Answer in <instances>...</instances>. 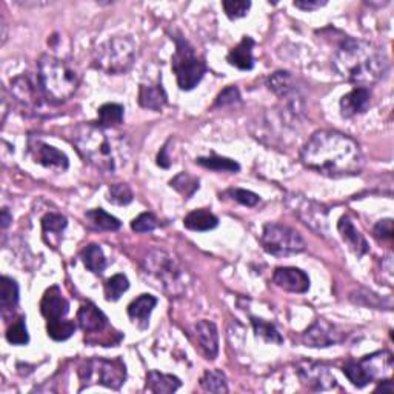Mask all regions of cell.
Segmentation results:
<instances>
[{"instance_id":"obj_1","label":"cell","mask_w":394,"mask_h":394,"mask_svg":"<svg viewBox=\"0 0 394 394\" xmlns=\"http://www.w3.org/2000/svg\"><path fill=\"white\" fill-rule=\"evenodd\" d=\"M300 160L307 168L334 179L356 176L363 168L359 143L334 130H320L311 136L300 151Z\"/></svg>"},{"instance_id":"obj_2","label":"cell","mask_w":394,"mask_h":394,"mask_svg":"<svg viewBox=\"0 0 394 394\" xmlns=\"http://www.w3.org/2000/svg\"><path fill=\"white\" fill-rule=\"evenodd\" d=\"M333 65L339 76L361 88L378 84L390 70L388 58L373 43L346 38L334 53Z\"/></svg>"},{"instance_id":"obj_3","label":"cell","mask_w":394,"mask_h":394,"mask_svg":"<svg viewBox=\"0 0 394 394\" xmlns=\"http://www.w3.org/2000/svg\"><path fill=\"white\" fill-rule=\"evenodd\" d=\"M72 143L89 165L106 174H116L125 167L130 145L122 134H113L97 124H84L76 128Z\"/></svg>"},{"instance_id":"obj_4","label":"cell","mask_w":394,"mask_h":394,"mask_svg":"<svg viewBox=\"0 0 394 394\" xmlns=\"http://www.w3.org/2000/svg\"><path fill=\"white\" fill-rule=\"evenodd\" d=\"M142 268L145 276L167 295L182 296L187 291L188 273L171 253L162 248H151L143 256Z\"/></svg>"},{"instance_id":"obj_5","label":"cell","mask_w":394,"mask_h":394,"mask_svg":"<svg viewBox=\"0 0 394 394\" xmlns=\"http://www.w3.org/2000/svg\"><path fill=\"white\" fill-rule=\"evenodd\" d=\"M38 70L40 88L50 102L62 104L75 96L80 84V76L68 62L47 54L39 59Z\"/></svg>"},{"instance_id":"obj_6","label":"cell","mask_w":394,"mask_h":394,"mask_svg":"<svg viewBox=\"0 0 394 394\" xmlns=\"http://www.w3.org/2000/svg\"><path fill=\"white\" fill-rule=\"evenodd\" d=\"M171 39L176 42V51L171 58V68L176 75L177 85L183 91H190L199 85L207 72L205 62L200 59L192 45L182 38L180 34H174Z\"/></svg>"},{"instance_id":"obj_7","label":"cell","mask_w":394,"mask_h":394,"mask_svg":"<svg viewBox=\"0 0 394 394\" xmlns=\"http://www.w3.org/2000/svg\"><path fill=\"white\" fill-rule=\"evenodd\" d=\"M394 368L393 354L387 350L365 356L357 362H348L344 366V374L354 387L363 388L371 382L385 381L391 378Z\"/></svg>"},{"instance_id":"obj_8","label":"cell","mask_w":394,"mask_h":394,"mask_svg":"<svg viewBox=\"0 0 394 394\" xmlns=\"http://www.w3.org/2000/svg\"><path fill=\"white\" fill-rule=\"evenodd\" d=\"M136 45L130 38H113L100 45L94 54V67L106 75H124L131 68Z\"/></svg>"},{"instance_id":"obj_9","label":"cell","mask_w":394,"mask_h":394,"mask_svg":"<svg viewBox=\"0 0 394 394\" xmlns=\"http://www.w3.org/2000/svg\"><path fill=\"white\" fill-rule=\"evenodd\" d=\"M261 243L265 251L278 258H287V256H295L307 250L304 237L292 228L280 224L265 225Z\"/></svg>"},{"instance_id":"obj_10","label":"cell","mask_w":394,"mask_h":394,"mask_svg":"<svg viewBox=\"0 0 394 394\" xmlns=\"http://www.w3.org/2000/svg\"><path fill=\"white\" fill-rule=\"evenodd\" d=\"M79 376L87 387L97 383L108 388L119 390L126 379V370L121 359H91L80 366Z\"/></svg>"},{"instance_id":"obj_11","label":"cell","mask_w":394,"mask_h":394,"mask_svg":"<svg viewBox=\"0 0 394 394\" xmlns=\"http://www.w3.org/2000/svg\"><path fill=\"white\" fill-rule=\"evenodd\" d=\"M268 88L276 94L292 116H297L304 109V97L296 87V79L288 71H278L268 77Z\"/></svg>"},{"instance_id":"obj_12","label":"cell","mask_w":394,"mask_h":394,"mask_svg":"<svg viewBox=\"0 0 394 394\" xmlns=\"http://www.w3.org/2000/svg\"><path fill=\"white\" fill-rule=\"evenodd\" d=\"M296 373L304 387L314 391H328L336 388L337 381L334 374L325 363L304 361L296 366Z\"/></svg>"},{"instance_id":"obj_13","label":"cell","mask_w":394,"mask_h":394,"mask_svg":"<svg viewBox=\"0 0 394 394\" xmlns=\"http://www.w3.org/2000/svg\"><path fill=\"white\" fill-rule=\"evenodd\" d=\"M345 341V334L339 327L329 324L325 319H317L308 327L302 336V342L311 348H327Z\"/></svg>"},{"instance_id":"obj_14","label":"cell","mask_w":394,"mask_h":394,"mask_svg":"<svg viewBox=\"0 0 394 394\" xmlns=\"http://www.w3.org/2000/svg\"><path fill=\"white\" fill-rule=\"evenodd\" d=\"M11 94L16 97L19 104L25 108H30L33 111H40L45 105V94L38 80L35 84L34 79L28 75H21L11 80Z\"/></svg>"},{"instance_id":"obj_15","label":"cell","mask_w":394,"mask_h":394,"mask_svg":"<svg viewBox=\"0 0 394 394\" xmlns=\"http://www.w3.org/2000/svg\"><path fill=\"white\" fill-rule=\"evenodd\" d=\"M28 148L34 162L43 165V167L58 170V171H65L70 167V160L67 158V154L58 150L56 146H51L42 141L31 139L28 143Z\"/></svg>"},{"instance_id":"obj_16","label":"cell","mask_w":394,"mask_h":394,"mask_svg":"<svg viewBox=\"0 0 394 394\" xmlns=\"http://www.w3.org/2000/svg\"><path fill=\"white\" fill-rule=\"evenodd\" d=\"M273 282L282 290L290 292H307L310 290V278L295 267H279L273 274Z\"/></svg>"},{"instance_id":"obj_17","label":"cell","mask_w":394,"mask_h":394,"mask_svg":"<svg viewBox=\"0 0 394 394\" xmlns=\"http://www.w3.org/2000/svg\"><path fill=\"white\" fill-rule=\"evenodd\" d=\"M40 311L43 317L47 319V322L65 319L70 311V304L68 300L62 296V291L59 290V287H51L45 291L40 302Z\"/></svg>"},{"instance_id":"obj_18","label":"cell","mask_w":394,"mask_h":394,"mask_svg":"<svg viewBox=\"0 0 394 394\" xmlns=\"http://www.w3.org/2000/svg\"><path fill=\"white\" fill-rule=\"evenodd\" d=\"M371 104V93L368 88L356 87L350 93L341 99V114L345 119H351L363 114Z\"/></svg>"},{"instance_id":"obj_19","label":"cell","mask_w":394,"mask_h":394,"mask_svg":"<svg viewBox=\"0 0 394 394\" xmlns=\"http://www.w3.org/2000/svg\"><path fill=\"white\" fill-rule=\"evenodd\" d=\"M195 334L200 351L205 354L207 359H216L219 353V334L216 325L209 320H199L195 327Z\"/></svg>"},{"instance_id":"obj_20","label":"cell","mask_w":394,"mask_h":394,"mask_svg":"<svg viewBox=\"0 0 394 394\" xmlns=\"http://www.w3.org/2000/svg\"><path fill=\"white\" fill-rule=\"evenodd\" d=\"M337 230H339V234H341V237L344 239V242L348 245V248H350L356 256L362 258L363 254L368 253V243H366L362 233L354 226L350 217L342 216L341 219H339Z\"/></svg>"},{"instance_id":"obj_21","label":"cell","mask_w":394,"mask_h":394,"mask_svg":"<svg viewBox=\"0 0 394 394\" xmlns=\"http://www.w3.org/2000/svg\"><path fill=\"white\" fill-rule=\"evenodd\" d=\"M77 322H79V327L84 329L85 333H91V334L102 333L108 327L106 316L94 304H89V302L80 307L77 313Z\"/></svg>"},{"instance_id":"obj_22","label":"cell","mask_w":394,"mask_h":394,"mask_svg":"<svg viewBox=\"0 0 394 394\" xmlns=\"http://www.w3.org/2000/svg\"><path fill=\"white\" fill-rule=\"evenodd\" d=\"M158 305V299L151 295H141L128 305V316L139 328H146L150 324V316L154 307Z\"/></svg>"},{"instance_id":"obj_23","label":"cell","mask_w":394,"mask_h":394,"mask_svg":"<svg viewBox=\"0 0 394 394\" xmlns=\"http://www.w3.org/2000/svg\"><path fill=\"white\" fill-rule=\"evenodd\" d=\"M254 40L248 35L241 40V43L237 45L236 48L230 51V54L226 56V60L230 65L239 68L242 71H250L254 67V58H253V48H254Z\"/></svg>"},{"instance_id":"obj_24","label":"cell","mask_w":394,"mask_h":394,"mask_svg":"<svg viewBox=\"0 0 394 394\" xmlns=\"http://www.w3.org/2000/svg\"><path fill=\"white\" fill-rule=\"evenodd\" d=\"M167 99L162 84H142L139 88V104L142 108L160 111L167 105Z\"/></svg>"},{"instance_id":"obj_25","label":"cell","mask_w":394,"mask_h":394,"mask_svg":"<svg viewBox=\"0 0 394 394\" xmlns=\"http://www.w3.org/2000/svg\"><path fill=\"white\" fill-rule=\"evenodd\" d=\"M180 379L173 374L151 370L146 374V390L155 394H171L180 388Z\"/></svg>"},{"instance_id":"obj_26","label":"cell","mask_w":394,"mask_h":394,"mask_svg":"<svg viewBox=\"0 0 394 394\" xmlns=\"http://www.w3.org/2000/svg\"><path fill=\"white\" fill-rule=\"evenodd\" d=\"M17 304H19V285L17 282L8 276L0 279V308H2L4 317L8 313H13Z\"/></svg>"},{"instance_id":"obj_27","label":"cell","mask_w":394,"mask_h":394,"mask_svg":"<svg viewBox=\"0 0 394 394\" xmlns=\"http://www.w3.org/2000/svg\"><path fill=\"white\" fill-rule=\"evenodd\" d=\"M183 225L191 231H209L219 225V219L208 209H195L183 219Z\"/></svg>"},{"instance_id":"obj_28","label":"cell","mask_w":394,"mask_h":394,"mask_svg":"<svg viewBox=\"0 0 394 394\" xmlns=\"http://www.w3.org/2000/svg\"><path fill=\"white\" fill-rule=\"evenodd\" d=\"M295 213H297L304 224L314 228L317 231H322V225L325 224V212L319 205L304 200V204L295 207Z\"/></svg>"},{"instance_id":"obj_29","label":"cell","mask_w":394,"mask_h":394,"mask_svg":"<svg viewBox=\"0 0 394 394\" xmlns=\"http://www.w3.org/2000/svg\"><path fill=\"white\" fill-rule=\"evenodd\" d=\"M85 217L91 226L102 231H117L122 225L117 217L108 214L102 208L89 209V212H87Z\"/></svg>"},{"instance_id":"obj_30","label":"cell","mask_w":394,"mask_h":394,"mask_svg":"<svg viewBox=\"0 0 394 394\" xmlns=\"http://www.w3.org/2000/svg\"><path fill=\"white\" fill-rule=\"evenodd\" d=\"M80 258H82V262H84L85 267L94 274H102L105 267H106L105 254H104L102 248H100V246L96 245V243L88 245L87 248L82 251Z\"/></svg>"},{"instance_id":"obj_31","label":"cell","mask_w":394,"mask_h":394,"mask_svg":"<svg viewBox=\"0 0 394 394\" xmlns=\"http://www.w3.org/2000/svg\"><path fill=\"white\" fill-rule=\"evenodd\" d=\"M351 300L354 302V304L373 307L378 310H391L393 308L391 297H381L379 295H374L373 291H368V290H357L351 295Z\"/></svg>"},{"instance_id":"obj_32","label":"cell","mask_w":394,"mask_h":394,"mask_svg":"<svg viewBox=\"0 0 394 394\" xmlns=\"http://www.w3.org/2000/svg\"><path fill=\"white\" fill-rule=\"evenodd\" d=\"M124 106L119 104H105L97 111V125L104 128H111L124 121Z\"/></svg>"},{"instance_id":"obj_33","label":"cell","mask_w":394,"mask_h":394,"mask_svg":"<svg viewBox=\"0 0 394 394\" xmlns=\"http://www.w3.org/2000/svg\"><path fill=\"white\" fill-rule=\"evenodd\" d=\"M76 332V325L75 322L67 319H60V320H53V322H47V333L48 336L56 342H63L70 339Z\"/></svg>"},{"instance_id":"obj_34","label":"cell","mask_w":394,"mask_h":394,"mask_svg":"<svg viewBox=\"0 0 394 394\" xmlns=\"http://www.w3.org/2000/svg\"><path fill=\"white\" fill-rule=\"evenodd\" d=\"M200 167L213 170V171H225V173H237L241 170V165L236 160L221 158V155H212V158H199L196 160Z\"/></svg>"},{"instance_id":"obj_35","label":"cell","mask_w":394,"mask_h":394,"mask_svg":"<svg viewBox=\"0 0 394 394\" xmlns=\"http://www.w3.org/2000/svg\"><path fill=\"white\" fill-rule=\"evenodd\" d=\"M128 288H130V280L125 274H114L105 282V299L108 302H116Z\"/></svg>"},{"instance_id":"obj_36","label":"cell","mask_w":394,"mask_h":394,"mask_svg":"<svg viewBox=\"0 0 394 394\" xmlns=\"http://www.w3.org/2000/svg\"><path fill=\"white\" fill-rule=\"evenodd\" d=\"M251 322L254 327L256 336L262 337L265 342H271V344H278V345H280L283 342V337L278 332V328L274 327L271 322H267V320L258 319V317H253Z\"/></svg>"},{"instance_id":"obj_37","label":"cell","mask_w":394,"mask_h":394,"mask_svg":"<svg viewBox=\"0 0 394 394\" xmlns=\"http://www.w3.org/2000/svg\"><path fill=\"white\" fill-rule=\"evenodd\" d=\"M67 225H68V222H67L65 216H62L59 213H48L47 216L42 219V228H43L45 239H47L48 236L50 237L56 236L59 239L60 234L63 233V230L67 228Z\"/></svg>"},{"instance_id":"obj_38","label":"cell","mask_w":394,"mask_h":394,"mask_svg":"<svg viewBox=\"0 0 394 394\" xmlns=\"http://www.w3.org/2000/svg\"><path fill=\"white\" fill-rule=\"evenodd\" d=\"M171 188L176 190L183 197H191L199 190V179L190 176L188 173H180L170 182Z\"/></svg>"},{"instance_id":"obj_39","label":"cell","mask_w":394,"mask_h":394,"mask_svg":"<svg viewBox=\"0 0 394 394\" xmlns=\"http://www.w3.org/2000/svg\"><path fill=\"white\" fill-rule=\"evenodd\" d=\"M200 385L205 391L209 393H228L226 378L222 371L219 370H209L204 374V378L200 379Z\"/></svg>"},{"instance_id":"obj_40","label":"cell","mask_w":394,"mask_h":394,"mask_svg":"<svg viewBox=\"0 0 394 394\" xmlns=\"http://www.w3.org/2000/svg\"><path fill=\"white\" fill-rule=\"evenodd\" d=\"M6 341L11 345H26L30 342V334L26 329L25 317H19L6 329Z\"/></svg>"},{"instance_id":"obj_41","label":"cell","mask_w":394,"mask_h":394,"mask_svg":"<svg viewBox=\"0 0 394 394\" xmlns=\"http://www.w3.org/2000/svg\"><path fill=\"white\" fill-rule=\"evenodd\" d=\"M108 199L109 202L116 205H128L133 202V191L126 183H116V185L109 187Z\"/></svg>"},{"instance_id":"obj_42","label":"cell","mask_w":394,"mask_h":394,"mask_svg":"<svg viewBox=\"0 0 394 394\" xmlns=\"http://www.w3.org/2000/svg\"><path fill=\"white\" fill-rule=\"evenodd\" d=\"M222 6L225 10V14L230 17L231 21H236L248 14L251 2H246V0H225Z\"/></svg>"},{"instance_id":"obj_43","label":"cell","mask_w":394,"mask_h":394,"mask_svg":"<svg viewBox=\"0 0 394 394\" xmlns=\"http://www.w3.org/2000/svg\"><path fill=\"white\" fill-rule=\"evenodd\" d=\"M158 217L153 213H142L131 222V230L136 233H151L158 228Z\"/></svg>"},{"instance_id":"obj_44","label":"cell","mask_w":394,"mask_h":394,"mask_svg":"<svg viewBox=\"0 0 394 394\" xmlns=\"http://www.w3.org/2000/svg\"><path fill=\"white\" fill-rule=\"evenodd\" d=\"M242 102L239 89L236 87H226L221 94L216 99V106L217 108H226V106H236Z\"/></svg>"},{"instance_id":"obj_45","label":"cell","mask_w":394,"mask_h":394,"mask_svg":"<svg viewBox=\"0 0 394 394\" xmlns=\"http://www.w3.org/2000/svg\"><path fill=\"white\" fill-rule=\"evenodd\" d=\"M230 195L233 196V199L236 200V202H239L245 207H254V205H258L259 204V200L261 197L256 195V192L253 191H248V190H242V188H234L230 191Z\"/></svg>"},{"instance_id":"obj_46","label":"cell","mask_w":394,"mask_h":394,"mask_svg":"<svg viewBox=\"0 0 394 394\" xmlns=\"http://www.w3.org/2000/svg\"><path fill=\"white\" fill-rule=\"evenodd\" d=\"M374 236L378 237L379 241L391 239L393 237V221L391 219H383V221H379L378 224H376Z\"/></svg>"},{"instance_id":"obj_47","label":"cell","mask_w":394,"mask_h":394,"mask_svg":"<svg viewBox=\"0 0 394 394\" xmlns=\"http://www.w3.org/2000/svg\"><path fill=\"white\" fill-rule=\"evenodd\" d=\"M381 273H382V279L381 282L383 285L387 287H393V259L391 256H387V258H383L381 261Z\"/></svg>"},{"instance_id":"obj_48","label":"cell","mask_w":394,"mask_h":394,"mask_svg":"<svg viewBox=\"0 0 394 394\" xmlns=\"http://www.w3.org/2000/svg\"><path fill=\"white\" fill-rule=\"evenodd\" d=\"M324 5H327L325 0L324 2H320V0H297V2H295V6L304 11H314Z\"/></svg>"},{"instance_id":"obj_49","label":"cell","mask_w":394,"mask_h":394,"mask_svg":"<svg viewBox=\"0 0 394 394\" xmlns=\"http://www.w3.org/2000/svg\"><path fill=\"white\" fill-rule=\"evenodd\" d=\"M167 153H168V143L163 146V148L159 153V155H158V165H159V167H162V168H168L170 163H171Z\"/></svg>"},{"instance_id":"obj_50","label":"cell","mask_w":394,"mask_h":394,"mask_svg":"<svg viewBox=\"0 0 394 394\" xmlns=\"http://www.w3.org/2000/svg\"><path fill=\"white\" fill-rule=\"evenodd\" d=\"M11 222H13V216L10 214V212H8V208H4L2 209V226L6 228Z\"/></svg>"}]
</instances>
